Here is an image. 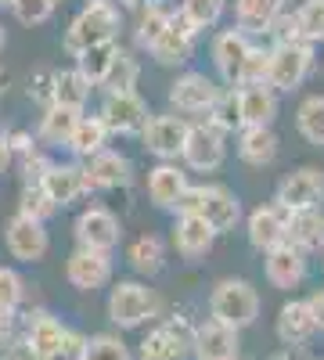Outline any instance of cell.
I'll list each match as a JSON object with an SVG mask.
<instances>
[{
	"label": "cell",
	"instance_id": "obj_17",
	"mask_svg": "<svg viewBox=\"0 0 324 360\" xmlns=\"http://www.w3.org/2000/svg\"><path fill=\"white\" fill-rule=\"evenodd\" d=\"M288 224H292V213L285 205H278V202L256 205L245 217V238L256 252H271L288 242Z\"/></svg>",
	"mask_w": 324,
	"mask_h": 360
},
{
	"label": "cell",
	"instance_id": "obj_53",
	"mask_svg": "<svg viewBox=\"0 0 324 360\" xmlns=\"http://www.w3.org/2000/svg\"><path fill=\"white\" fill-rule=\"evenodd\" d=\"M11 162H15V152H11V141H8V134H0V176H4V173L11 169Z\"/></svg>",
	"mask_w": 324,
	"mask_h": 360
},
{
	"label": "cell",
	"instance_id": "obj_44",
	"mask_svg": "<svg viewBox=\"0 0 324 360\" xmlns=\"http://www.w3.org/2000/svg\"><path fill=\"white\" fill-rule=\"evenodd\" d=\"M22 303H25V278L15 266H0V307L18 314Z\"/></svg>",
	"mask_w": 324,
	"mask_h": 360
},
{
	"label": "cell",
	"instance_id": "obj_45",
	"mask_svg": "<svg viewBox=\"0 0 324 360\" xmlns=\"http://www.w3.org/2000/svg\"><path fill=\"white\" fill-rule=\"evenodd\" d=\"M271 79V44L263 47L256 44L245 58V69H242V83L238 86H252V83H267Z\"/></svg>",
	"mask_w": 324,
	"mask_h": 360
},
{
	"label": "cell",
	"instance_id": "obj_40",
	"mask_svg": "<svg viewBox=\"0 0 324 360\" xmlns=\"http://www.w3.org/2000/svg\"><path fill=\"white\" fill-rule=\"evenodd\" d=\"M18 213L33 217V220H51L58 213V202L47 195L44 184H37V180H22V191H18Z\"/></svg>",
	"mask_w": 324,
	"mask_h": 360
},
{
	"label": "cell",
	"instance_id": "obj_58",
	"mask_svg": "<svg viewBox=\"0 0 324 360\" xmlns=\"http://www.w3.org/2000/svg\"><path fill=\"white\" fill-rule=\"evenodd\" d=\"M0 94H4V72H0Z\"/></svg>",
	"mask_w": 324,
	"mask_h": 360
},
{
	"label": "cell",
	"instance_id": "obj_37",
	"mask_svg": "<svg viewBox=\"0 0 324 360\" xmlns=\"http://www.w3.org/2000/svg\"><path fill=\"white\" fill-rule=\"evenodd\" d=\"M137 79H141V62L130 47H119L115 62L101 83V94H115V90H137Z\"/></svg>",
	"mask_w": 324,
	"mask_h": 360
},
{
	"label": "cell",
	"instance_id": "obj_31",
	"mask_svg": "<svg viewBox=\"0 0 324 360\" xmlns=\"http://www.w3.org/2000/svg\"><path fill=\"white\" fill-rule=\"evenodd\" d=\"M281 11L285 8H278L274 0H234V25L249 37H267Z\"/></svg>",
	"mask_w": 324,
	"mask_h": 360
},
{
	"label": "cell",
	"instance_id": "obj_20",
	"mask_svg": "<svg viewBox=\"0 0 324 360\" xmlns=\"http://www.w3.org/2000/svg\"><path fill=\"white\" fill-rule=\"evenodd\" d=\"M216 231L209 220H202L198 213H176L173 217V227H169V242L176 249L181 259H202L209 256L213 245H216Z\"/></svg>",
	"mask_w": 324,
	"mask_h": 360
},
{
	"label": "cell",
	"instance_id": "obj_9",
	"mask_svg": "<svg viewBox=\"0 0 324 360\" xmlns=\"http://www.w3.org/2000/svg\"><path fill=\"white\" fill-rule=\"evenodd\" d=\"M98 115L108 123L112 137H141L155 112L148 108V101H144L137 90H115V94L101 98Z\"/></svg>",
	"mask_w": 324,
	"mask_h": 360
},
{
	"label": "cell",
	"instance_id": "obj_41",
	"mask_svg": "<svg viewBox=\"0 0 324 360\" xmlns=\"http://www.w3.org/2000/svg\"><path fill=\"white\" fill-rule=\"evenodd\" d=\"M83 360H134V353L115 332H98V335L86 339V356Z\"/></svg>",
	"mask_w": 324,
	"mask_h": 360
},
{
	"label": "cell",
	"instance_id": "obj_1",
	"mask_svg": "<svg viewBox=\"0 0 324 360\" xmlns=\"http://www.w3.org/2000/svg\"><path fill=\"white\" fill-rule=\"evenodd\" d=\"M119 29H123V8L115 0H86L65 29L62 51L69 58H79L83 51H91L98 44L119 40Z\"/></svg>",
	"mask_w": 324,
	"mask_h": 360
},
{
	"label": "cell",
	"instance_id": "obj_33",
	"mask_svg": "<svg viewBox=\"0 0 324 360\" xmlns=\"http://www.w3.org/2000/svg\"><path fill=\"white\" fill-rule=\"evenodd\" d=\"M94 83L86 79L76 65L72 69H58V83H54V105H69V108H79L86 112V101L94 94Z\"/></svg>",
	"mask_w": 324,
	"mask_h": 360
},
{
	"label": "cell",
	"instance_id": "obj_49",
	"mask_svg": "<svg viewBox=\"0 0 324 360\" xmlns=\"http://www.w3.org/2000/svg\"><path fill=\"white\" fill-rule=\"evenodd\" d=\"M51 166H54V159H47V155L40 152V148H37L33 155H25V159H18L22 180H37V184H40V180H44V173H47Z\"/></svg>",
	"mask_w": 324,
	"mask_h": 360
},
{
	"label": "cell",
	"instance_id": "obj_15",
	"mask_svg": "<svg viewBox=\"0 0 324 360\" xmlns=\"http://www.w3.org/2000/svg\"><path fill=\"white\" fill-rule=\"evenodd\" d=\"M181 162L191 169V173H216L223 162H227V134L216 130L213 123H191V137H188V148Z\"/></svg>",
	"mask_w": 324,
	"mask_h": 360
},
{
	"label": "cell",
	"instance_id": "obj_29",
	"mask_svg": "<svg viewBox=\"0 0 324 360\" xmlns=\"http://www.w3.org/2000/svg\"><path fill=\"white\" fill-rule=\"evenodd\" d=\"M79 108H69V105H47L44 108V115H40V123H37V137H40V144H47V148H65L69 144V137H72V130H76V123H79Z\"/></svg>",
	"mask_w": 324,
	"mask_h": 360
},
{
	"label": "cell",
	"instance_id": "obj_38",
	"mask_svg": "<svg viewBox=\"0 0 324 360\" xmlns=\"http://www.w3.org/2000/svg\"><path fill=\"white\" fill-rule=\"evenodd\" d=\"M119 47H123L119 40H112V44H98V47H91V51H83V54L76 58V69L101 90V83H105V76H108V69H112V62H115V54H119Z\"/></svg>",
	"mask_w": 324,
	"mask_h": 360
},
{
	"label": "cell",
	"instance_id": "obj_51",
	"mask_svg": "<svg viewBox=\"0 0 324 360\" xmlns=\"http://www.w3.org/2000/svg\"><path fill=\"white\" fill-rule=\"evenodd\" d=\"M15 328H18V314H15V310H4V307H0V346H4V342H11V339L18 335Z\"/></svg>",
	"mask_w": 324,
	"mask_h": 360
},
{
	"label": "cell",
	"instance_id": "obj_43",
	"mask_svg": "<svg viewBox=\"0 0 324 360\" xmlns=\"http://www.w3.org/2000/svg\"><path fill=\"white\" fill-rule=\"evenodd\" d=\"M58 4H62V0H15L11 15H15V22H22V25L33 29V25L51 22L54 11H58Z\"/></svg>",
	"mask_w": 324,
	"mask_h": 360
},
{
	"label": "cell",
	"instance_id": "obj_46",
	"mask_svg": "<svg viewBox=\"0 0 324 360\" xmlns=\"http://www.w3.org/2000/svg\"><path fill=\"white\" fill-rule=\"evenodd\" d=\"M54 83H58V69H37L29 76V98H33L40 108L54 105Z\"/></svg>",
	"mask_w": 324,
	"mask_h": 360
},
{
	"label": "cell",
	"instance_id": "obj_52",
	"mask_svg": "<svg viewBox=\"0 0 324 360\" xmlns=\"http://www.w3.org/2000/svg\"><path fill=\"white\" fill-rule=\"evenodd\" d=\"M306 303H310V310H313V321H317L320 335H324V288H313V292L306 295Z\"/></svg>",
	"mask_w": 324,
	"mask_h": 360
},
{
	"label": "cell",
	"instance_id": "obj_21",
	"mask_svg": "<svg viewBox=\"0 0 324 360\" xmlns=\"http://www.w3.org/2000/svg\"><path fill=\"white\" fill-rule=\"evenodd\" d=\"M40 184L47 188V195L58 202V209H65L72 202H79L83 195H91V176H86V166L79 159L72 162H54Z\"/></svg>",
	"mask_w": 324,
	"mask_h": 360
},
{
	"label": "cell",
	"instance_id": "obj_11",
	"mask_svg": "<svg viewBox=\"0 0 324 360\" xmlns=\"http://www.w3.org/2000/svg\"><path fill=\"white\" fill-rule=\"evenodd\" d=\"M72 234H76V245H83V249L115 252V245L123 242V224L108 205H86V209H79Z\"/></svg>",
	"mask_w": 324,
	"mask_h": 360
},
{
	"label": "cell",
	"instance_id": "obj_5",
	"mask_svg": "<svg viewBox=\"0 0 324 360\" xmlns=\"http://www.w3.org/2000/svg\"><path fill=\"white\" fill-rule=\"evenodd\" d=\"M181 213H198L213 224L216 234H231L242 224V198L223 184H191Z\"/></svg>",
	"mask_w": 324,
	"mask_h": 360
},
{
	"label": "cell",
	"instance_id": "obj_22",
	"mask_svg": "<svg viewBox=\"0 0 324 360\" xmlns=\"http://www.w3.org/2000/svg\"><path fill=\"white\" fill-rule=\"evenodd\" d=\"M274 335L281 346H306L313 335H320L306 299H285L278 317H274Z\"/></svg>",
	"mask_w": 324,
	"mask_h": 360
},
{
	"label": "cell",
	"instance_id": "obj_39",
	"mask_svg": "<svg viewBox=\"0 0 324 360\" xmlns=\"http://www.w3.org/2000/svg\"><path fill=\"white\" fill-rule=\"evenodd\" d=\"M176 11H181V18L188 25H195L198 33H205V29H216L220 25V18L227 11V0H181Z\"/></svg>",
	"mask_w": 324,
	"mask_h": 360
},
{
	"label": "cell",
	"instance_id": "obj_36",
	"mask_svg": "<svg viewBox=\"0 0 324 360\" xmlns=\"http://www.w3.org/2000/svg\"><path fill=\"white\" fill-rule=\"evenodd\" d=\"M205 123H213L216 130H223L227 137L238 134L245 123H242V90L238 86H223V94L216 98L213 112L205 115Z\"/></svg>",
	"mask_w": 324,
	"mask_h": 360
},
{
	"label": "cell",
	"instance_id": "obj_16",
	"mask_svg": "<svg viewBox=\"0 0 324 360\" xmlns=\"http://www.w3.org/2000/svg\"><path fill=\"white\" fill-rule=\"evenodd\" d=\"M191 191V180H188V166L184 162H155L148 169V202L162 213H181L184 198Z\"/></svg>",
	"mask_w": 324,
	"mask_h": 360
},
{
	"label": "cell",
	"instance_id": "obj_32",
	"mask_svg": "<svg viewBox=\"0 0 324 360\" xmlns=\"http://www.w3.org/2000/svg\"><path fill=\"white\" fill-rule=\"evenodd\" d=\"M288 242L296 245V249H303L306 256L324 252V213H320V209H303V213H292Z\"/></svg>",
	"mask_w": 324,
	"mask_h": 360
},
{
	"label": "cell",
	"instance_id": "obj_27",
	"mask_svg": "<svg viewBox=\"0 0 324 360\" xmlns=\"http://www.w3.org/2000/svg\"><path fill=\"white\" fill-rule=\"evenodd\" d=\"M242 90V123L245 127H274V119L281 112V94L271 83H252L238 86Z\"/></svg>",
	"mask_w": 324,
	"mask_h": 360
},
{
	"label": "cell",
	"instance_id": "obj_59",
	"mask_svg": "<svg viewBox=\"0 0 324 360\" xmlns=\"http://www.w3.org/2000/svg\"><path fill=\"white\" fill-rule=\"evenodd\" d=\"M274 4H278V8H285V4H288V0H274Z\"/></svg>",
	"mask_w": 324,
	"mask_h": 360
},
{
	"label": "cell",
	"instance_id": "obj_48",
	"mask_svg": "<svg viewBox=\"0 0 324 360\" xmlns=\"http://www.w3.org/2000/svg\"><path fill=\"white\" fill-rule=\"evenodd\" d=\"M83 356H86V335H83V332H76V328H69L65 342L58 346L54 353H47L44 360H83Z\"/></svg>",
	"mask_w": 324,
	"mask_h": 360
},
{
	"label": "cell",
	"instance_id": "obj_13",
	"mask_svg": "<svg viewBox=\"0 0 324 360\" xmlns=\"http://www.w3.org/2000/svg\"><path fill=\"white\" fill-rule=\"evenodd\" d=\"M4 249L18 263H40L51 249V234H47L44 220H33L15 209V217L4 224Z\"/></svg>",
	"mask_w": 324,
	"mask_h": 360
},
{
	"label": "cell",
	"instance_id": "obj_50",
	"mask_svg": "<svg viewBox=\"0 0 324 360\" xmlns=\"http://www.w3.org/2000/svg\"><path fill=\"white\" fill-rule=\"evenodd\" d=\"M8 141H11L15 159H25V155H33L37 148H40V137L29 134V130H8Z\"/></svg>",
	"mask_w": 324,
	"mask_h": 360
},
{
	"label": "cell",
	"instance_id": "obj_47",
	"mask_svg": "<svg viewBox=\"0 0 324 360\" xmlns=\"http://www.w3.org/2000/svg\"><path fill=\"white\" fill-rule=\"evenodd\" d=\"M267 40H271V44H296V40H303L299 22H296V11H281V15L274 18V25H271Z\"/></svg>",
	"mask_w": 324,
	"mask_h": 360
},
{
	"label": "cell",
	"instance_id": "obj_26",
	"mask_svg": "<svg viewBox=\"0 0 324 360\" xmlns=\"http://www.w3.org/2000/svg\"><path fill=\"white\" fill-rule=\"evenodd\" d=\"M231 356H238V328H231L216 317H205L198 324L195 360H231Z\"/></svg>",
	"mask_w": 324,
	"mask_h": 360
},
{
	"label": "cell",
	"instance_id": "obj_28",
	"mask_svg": "<svg viewBox=\"0 0 324 360\" xmlns=\"http://www.w3.org/2000/svg\"><path fill=\"white\" fill-rule=\"evenodd\" d=\"M108 137H112V130H108V123L94 112V115H79V123H76V130H72V137H69V155L72 159H79V162H86V159H94L98 152H105L108 148Z\"/></svg>",
	"mask_w": 324,
	"mask_h": 360
},
{
	"label": "cell",
	"instance_id": "obj_2",
	"mask_svg": "<svg viewBox=\"0 0 324 360\" xmlns=\"http://www.w3.org/2000/svg\"><path fill=\"white\" fill-rule=\"evenodd\" d=\"M195 339L198 324L188 314H169L137 342V360H195Z\"/></svg>",
	"mask_w": 324,
	"mask_h": 360
},
{
	"label": "cell",
	"instance_id": "obj_60",
	"mask_svg": "<svg viewBox=\"0 0 324 360\" xmlns=\"http://www.w3.org/2000/svg\"><path fill=\"white\" fill-rule=\"evenodd\" d=\"M231 360H242V356H231Z\"/></svg>",
	"mask_w": 324,
	"mask_h": 360
},
{
	"label": "cell",
	"instance_id": "obj_12",
	"mask_svg": "<svg viewBox=\"0 0 324 360\" xmlns=\"http://www.w3.org/2000/svg\"><path fill=\"white\" fill-rule=\"evenodd\" d=\"M252 47H256L252 37L245 33V29H238V25L220 29V33L213 37L209 58H213V69L223 79V86H238L242 83V69H245V58H249Z\"/></svg>",
	"mask_w": 324,
	"mask_h": 360
},
{
	"label": "cell",
	"instance_id": "obj_34",
	"mask_svg": "<svg viewBox=\"0 0 324 360\" xmlns=\"http://www.w3.org/2000/svg\"><path fill=\"white\" fill-rule=\"evenodd\" d=\"M137 15V22H134V37H137V47H144L148 51L166 29H169V22H173V11L166 8V4H159V0H148L141 11H134Z\"/></svg>",
	"mask_w": 324,
	"mask_h": 360
},
{
	"label": "cell",
	"instance_id": "obj_57",
	"mask_svg": "<svg viewBox=\"0 0 324 360\" xmlns=\"http://www.w3.org/2000/svg\"><path fill=\"white\" fill-rule=\"evenodd\" d=\"M11 4H15V0H0V11H4V8L11 11Z\"/></svg>",
	"mask_w": 324,
	"mask_h": 360
},
{
	"label": "cell",
	"instance_id": "obj_54",
	"mask_svg": "<svg viewBox=\"0 0 324 360\" xmlns=\"http://www.w3.org/2000/svg\"><path fill=\"white\" fill-rule=\"evenodd\" d=\"M267 360H310V353H306V346H285L281 353H274Z\"/></svg>",
	"mask_w": 324,
	"mask_h": 360
},
{
	"label": "cell",
	"instance_id": "obj_8",
	"mask_svg": "<svg viewBox=\"0 0 324 360\" xmlns=\"http://www.w3.org/2000/svg\"><path fill=\"white\" fill-rule=\"evenodd\" d=\"M313 72V44L296 40V44H271V86L278 94H292L306 83Z\"/></svg>",
	"mask_w": 324,
	"mask_h": 360
},
{
	"label": "cell",
	"instance_id": "obj_35",
	"mask_svg": "<svg viewBox=\"0 0 324 360\" xmlns=\"http://www.w3.org/2000/svg\"><path fill=\"white\" fill-rule=\"evenodd\" d=\"M296 130L306 144L324 148V94H306L296 108Z\"/></svg>",
	"mask_w": 324,
	"mask_h": 360
},
{
	"label": "cell",
	"instance_id": "obj_18",
	"mask_svg": "<svg viewBox=\"0 0 324 360\" xmlns=\"http://www.w3.org/2000/svg\"><path fill=\"white\" fill-rule=\"evenodd\" d=\"M306 274H310V256L303 249H296L292 242L263 252V278L271 281V288L292 292L306 281Z\"/></svg>",
	"mask_w": 324,
	"mask_h": 360
},
{
	"label": "cell",
	"instance_id": "obj_19",
	"mask_svg": "<svg viewBox=\"0 0 324 360\" xmlns=\"http://www.w3.org/2000/svg\"><path fill=\"white\" fill-rule=\"evenodd\" d=\"M202 33L195 25H188L184 18H181V11H173V22H169V29L166 33L148 47V54H152V62L155 65H162V69H181V65H188L191 62V54H195V40H198Z\"/></svg>",
	"mask_w": 324,
	"mask_h": 360
},
{
	"label": "cell",
	"instance_id": "obj_6",
	"mask_svg": "<svg viewBox=\"0 0 324 360\" xmlns=\"http://www.w3.org/2000/svg\"><path fill=\"white\" fill-rule=\"evenodd\" d=\"M191 137V119L181 112H159L148 119V127L141 134V148L159 162H181L184 148Z\"/></svg>",
	"mask_w": 324,
	"mask_h": 360
},
{
	"label": "cell",
	"instance_id": "obj_25",
	"mask_svg": "<svg viewBox=\"0 0 324 360\" xmlns=\"http://www.w3.org/2000/svg\"><path fill=\"white\" fill-rule=\"evenodd\" d=\"M234 152H238V159L245 166H271L281 152V141L274 134V127H242L238 134H234Z\"/></svg>",
	"mask_w": 324,
	"mask_h": 360
},
{
	"label": "cell",
	"instance_id": "obj_30",
	"mask_svg": "<svg viewBox=\"0 0 324 360\" xmlns=\"http://www.w3.org/2000/svg\"><path fill=\"white\" fill-rule=\"evenodd\" d=\"M127 263L137 278H155L166 266V242L159 234H141L127 245Z\"/></svg>",
	"mask_w": 324,
	"mask_h": 360
},
{
	"label": "cell",
	"instance_id": "obj_56",
	"mask_svg": "<svg viewBox=\"0 0 324 360\" xmlns=\"http://www.w3.org/2000/svg\"><path fill=\"white\" fill-rule=\"evenodd\" d=\"M4 44H8V33H4V22H0V51H4Z\"/></svg>",
	"mask_w": 324,
	"mask_h": 360
},
{
	"label": "cell",
	"instance_id": "obj_24",
	"mask_svg": "<svg viewBox=\"0 0 324 360\" xmlns=\"http://www.w3.org/2000/svg\"><path fill=\"white\" fill-rule=\"evenodd\" d=\"M69 328L58 321L51 310H29L22 321V339L29 342V349L37 353V360H44L47 353H54L58 346L65 342Z\"/></svg>",
	"mask_w": 324,
	"mask_h": 360
},
{
	"label": "cell",
	"instance_id": "obj_55",
	"mask_svg": "<svg viewBox=\"0 0 324 360\" xmlns=\"http://www.w3.org/2000/svg\"><path fill=\"white\" fill-rule=\"evenodd\" d=\"M115 4H119L123 11H141L144 4H148V0H115Z\"/></svg>",
	"mask_w": 324,
	"mask_h": 360
},
{
	"label": "cell",
	"instance_id": "obj_10",
	"mask_svg": "<svg viewBox=\"0 0 324 360\" xmlns=\"http://www.w3.org/2000/svg\"><path fill=\"white\" fill-rule=\"evenodd\" d=\"M274 202L285 205L288 213H303V209H320L324 202V169L320 166H299L278 180Z\"/></svg>",
	"mask_w": 324,
	"mask_h": 360
},
{
	"label": "cell",
	"instance_id": "obj_14",
	"mask_svg": "<svg viewBox=\"0 0 324 360\" xmlns=\"http://www.w3.org/2000/svg\"><path fill=\"white\" fill-rule=\"evenodd\" d=\"M112 274H115L112 252H101V249L76 245L65 259V281L76 292H101V288L112 285Z\"/></svg>",
	"mask_w": 324,
	"mask_h": 360
},
{
	"label": "cell",
	"instance_id": "obj_42",
	"mask_svg": "<svg viewBox=\"0 0 324 360\" xmlns=\"http://www.w3.org/2000/svg\"><path fill=\"white\" fill-rule=\"evenodd\" d=\"M296 22L306 44H324V0H303L296 8Z\"/></svg>",
	"mask_w": 324,
	"mask_h": 360
},
{
	"label": "cell",
	"instance_id": "obj_7",
	"mask_svg": "<svg viewBox=\"0 0 324 360\" xmlns=\"http://www.w3.org/2000/svg\"><path fill=\"white\" fill-rule=\"evenodd\" d=\"M223 94V86L213 79V76H205V72H181L173 83H169V108L173 112H181L188 119H205L213 112L216 98Z\"/></svg>",
	"mask_w": 324,
	"mask_h": 360
},
{
	"label": "cell",
	"instance_id": "obj_23",
	"mask_svg": "<svg viewBox=\"0 0 324 360\" xmlns=\"http://www.w3.org/2000/svg\"><path fill=\"white\" fill-rule=\"evenodd\" d=\"M86 176H91V191H119V188H130L134 180V162L130 155L115 152V148H105L94 159H86Z\"/></svg>",
	"mask_w": 324,
	"mask_h": 360
},
{
	"label": "cell",
	"instance_id": "obj_3",
	"mask_svg": "<svg viewBox=\"0 0 324 360\" xmlns=\"http://www.w3.org/2000/svg\"><path fill=\"white\" fill-rule=\"evenodd\" d=\"M159 307L162 303L155 288H148L144 281H115L105 299V314L119 332H134V328L148 324L152 317H159Z\"/></svg>",
	"mask_w": 324,
	"mask_h": 360
},
{
	"label": "cell",
	"instance_id": "obj_4",
	"mask_svg": "<svg viewBox=\"0 0 324 360\" xmlns=\"http://www.w3.org/2000/svg\"><path fill=\"white\" fill-rule=\"evenodd\" d=\"M259 307H263L259 292L245 278H223L209 292V317H216V321H223L231 328H238V332L249 328V324H256Z\"/></svg>",
	"mask_w": 324,
	"mask_h": 360
}]
</instances>
